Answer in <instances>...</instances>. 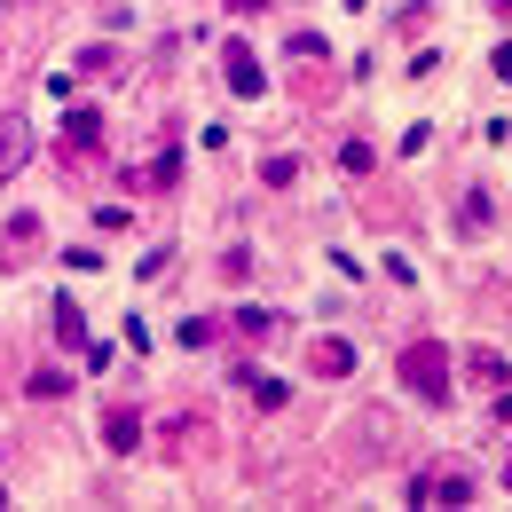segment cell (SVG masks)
I'll return each mask as SVG.
<instances>
[{"label": "cell", "mask_w": 512, "mask_h": 512, "mask_svg": "<svg viewBox=\"0 0 512 512\" xmlns=\"http://www.w3.org/2000/svg\"><path fill=\"white\" fill-rule=\"evenodd\" d=\"M394 371H402V386H410L418 402H449V386H457V355H449L442 339H410Z\"/></svg>", "instance_id": "6da1fadb"}, {"label": "cell", "mask_w": 512, "mask_h": 512, "mask_svg": "<svg viewBox=\"0 0 512 512\" xmlns=\"http://www.w3.org/2000/svg\"><path fill=\"white\" fill-rule=\"evenodd\" d=\"M410 505H426V512H457V505H473V473H457V465H426V473L410 481Z\"/></svg>", "instance_id": "7a4b0ae2"}, {"label": "cell", "mask_w": 512, "mask_h": 512, "mask_svg": "<svg viewBox=\"0 0 512 512\" xmlns=\"http://www.w3.org/2000/svg\"><path fill=\"white\" fill-rule=\"evenodd\" d=\"M95 150H103V111L71 103L64 111V158H95Z\"/></svg>", "instance_id": "3957f363"}, {"label": "cell", "mask_w": 512, "mask_h": 512, "mask_svg": "<svg viewBox=\"0 0 512 512\" xmlns=\"http://www.w3.org/2000/svg\"><path fill=\"white\" fill-rule=\"evenodd\" d=\"M221 79H229V95H260V87H268V71L253 64V48H245V40H229V48H221Z\"/></svg>", "instance_id": "277c9868"}, {"label": "cell", "mask_w": 512, "mask_h": 512, "mask_svg": "<svg viewBox=\"0 0 512 512\" xmlns=\"http://www.w3.org/2000/svg\"><path fill=\"white\" fill-rule=\"evenodd\" d=\"M182 182V142H166L150 166H127V190H174Z\"/></svg>", "instance_id": "5b68a950"}, {"label": "cell", "mask_w": 512, "mask_h": 512, "mask_svg": "<svg viewBox=\"0 0 512 512\" xmlns=\"http://www.w3.org/2000/svg\"><path fill=\"white\" fill-rule=\"evenodd\" d=\"M24 158H32V127L8 111V119H0V182H16V174H24Z\"/></svg>", "instance_id": "8992f818"}, {"label": "cell", "mask_w": 512, "mask_h": 512, "mask_svg": "<svg viewBox=\"0 0 512 512\" xmlns=\"http://www.w3.org/2000/svg\"><path fill=\"white\" fill-rule=\"evenodd\" d=\"M103 449H119V457H127V449H142V410H127V402H119V410L103 418Z\"/></svg>", "instance_id": "52a82bcc"}, {"label": "cell", "mask_w": 512, "mask_h": 512, "mask_svg": "<svg viewBox=\"0 0 512 512\" xmlns=\"http://www.w3.org/2000/svg\"><path fill=\"white\" fill-rule=\"evenodd\" d=\"M308 363H316L323 379H347V371H355V347H347V339H308Z\"/></svg>", "instance_id": "ba28073f"}, {"label": "cell", "mask_w": 512, "mask_h": 512, "mask_svg": "<svg viewBox=\"0 0 512 512\" xmlns=\"http://www.w3.org/2000/svg\"><path fill=\"white\" fill-rule=\"evenodd\" d=\"M237 386L253 394L260 410H284V379H276V371H260V363H245V371H237Z\"/></svg>", "instance_id": "9c48e42d"}, {"label": "cell", "mask_w": 512, "mask_h": 512, "mask_svg": "<svg viewBox=\"0 0 512 512\" xmlns=\"http://www.w3.org/2000/svg\"><path fill=\"white\" fill-rule=\"evenodd\" d=\"M56 339H64V347H87V308L56 300Z\"/></svg>", "instance_id": "30bf717a"}, {"label": "cell", "mask_w": 512, "mask_h": 512, "mask_svg": "<svg viewBox=\"0 0 512 512\" xmlns=\"http://www.w3.org/2000/svg\"><path fill=\"white\" fill-rule=\"evenodd\" d=\"M174 339H182V347H213V316H182Z\"/></svg>", "instance_id": "8fae6325"}, {"label": "cell", "mask_w": 512, "mask_h": 512, "mask_svg": "<svg viewBox=\"0 0 512 512\" xmlns=\"http://www.w3.org/2000/svg\"><path fill=\"white\" fill-rule=\"evenodd\" d=\"M24 386H32L40 402H56V394H71V379H64V371H56V363H48V371H32V379H24Z\"/></svg>", "instance_id": "7c38bea8"}, {"label": "cell", "mask_w": 512, "mask_h": 512, "mask_svg": "<svg viewBox=\"0 0 512 512\" xmlns=\"http://www.w3.org/2000/svg\"><path fill=\"white\" fill-rule=\"evenodd\" d=\"M260 182H268V190H284V182H300V158H284V150H276V158L260 166Z\"/></svg>", "instance_id": "4fadbf2b"}, {"label": "cell", "mask_w": 512, "mask_h": 512, "mask_svg": "<svg viewBox=\"0 0 512 512\" xmlns=\"http://www.w3.org/2000/svg\"><path fill=\"white\" fill-rule=\"evenodd\" d=\"M229 323H237L245 339H268V331H276V316H268V308H237V316H229Z\"/></svg>", "instance_id": "5bb4252c"}, {"label": "cell", "mask_w": 512, "mask_h": 512, "mask_svg": "<svg viewBox=\"0 0 512 512\" xmlns=\"http://www.w3.org/2000/svg\"><path fill=\"white\" fill-rule=\"evenodd\" d=\"M339 166H347V174H371V166H379V150H371V142H347V150H339Z\"/></svg>", "instance_id": "9a60e30c"}, {"label": "cell", "mask_w": 512, "mask_h": 512, "mask_svg": "<svg viewBox=\"0 0 512 512\" xmlns=\"http://www.w3.org/2000/svg\"><path fill=\"white\" fill-rule=\"evenodd\" d=\"M489 71H497V79H512V40H497V56H489Z\"/></svg>", "instance_id": "2e32d148"}, {"label": "cell", "mask_w": 512, "mask_h": 512, "mask_svg": "<svg viewBox=\"0 0 512 512\" xmlns=\"http://www.w3.org/2000/svg\"><path fill=\"white\" fill-rule=\"evenodd\" d=\"M497 418H512V394H497Z\"/></svg>", "instance_id": "e0dca14e"}, {"label": "cell", "mask_w": 512, "mask_h": 512, "mask_svg": "<svg viewBox=\"0 0 512 512\" xmlns=\"http://www.w3.org/2000/svg\"><path fill=\"white\" fill-rule=\"evenodd\" d=\"M489 8H497V16H512V0H489Z\"/></svg>", "instance_id": "ac0fdd59"}, {"label": "cell", "mask_w": 512, "mask_h": 512, "mask_svg": "<svg viewBox=\"0 0 512 512\" xmlns=\"http://www.w3.org/2000/svg\"><path fill=\"white\" fill-rule=\"evenodd\" d=\"M505 489H512V465H505Z\"/></svg>", "instance_id": "d6986e66"}]
</instances>
